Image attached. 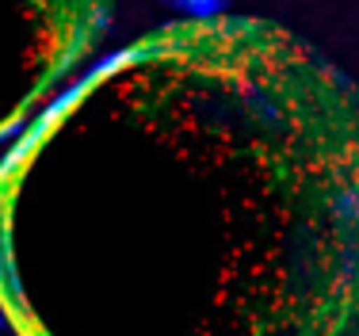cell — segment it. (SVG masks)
<instances>
[{
	"label": "cell",
	"mask_w": 359,
	"mask_h": 336,
	"mask_svg": "<svg viewBox=\"0 0 359 336\" xmlns=\"http://www.w3.org/2000/svg\"><path fill=\"white\" fill-rule=\"evenodd\" d=\"M161 4H168V8H184V12H187V15H195V20H210V15L226 12L229 0H161Z\"/></svg>",
	"instance_id": "1"
}]
</instances>
